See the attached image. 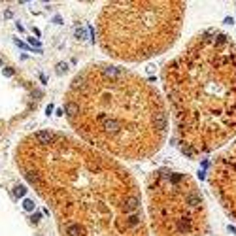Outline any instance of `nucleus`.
Masks as SVG:
<instances>
[{"instance_id":"nucleus-6","label":"nucleus","mask_w":236,"mask_h":236,"mask_svg":"<svg viewBox=\"0 0 236 236\" xmlns=\"http://www.w3.org/2000/svg\"><path fill=\"white\" fill-rule=\"evenodd\" d=\"M208 185L223 212L236 223V138L212 159Z\"/></svg>"},{"instance_id":"nucleus-2","label":"nucleus","mask_w":236,"mask_h":236,"mask_svg":"<svg viewBox=\"0 0 236 236\" xmlns=\"http://www.w3.org/2000/svg\"><path fill=\"white\" fill-rule=\"evenodd\" d=\"M64 115L76 138L115 161H146L168 136L159 89L121 64L89 62L64 93Z\"/></svg>"},{"instance_id":"nucleus-5","label":"nucleus","mask_w":236,"mask_h":236,"mask_svg":"<svg viewBox=\"0 0 236 236\" xmlns=\"http://www.w3.org/2000/svg\"><path fill=\"white\" fill-rule=\"evenodd\" d=\"M151 236H206L210 216L198 183L174 168H155L144 183Z\"/></svg>"},{"instance_id":"nucleus-3","label":"nucleus","mask_w":236,"mask_h":236,"mask_svg":"<svg viewBox=\"0 0 236 236\" xmlns=\"http://www.w3.org/2000/svg\"><path fill=\"white\" fill-rule=\"evenodd\" d=\"M161 80L183 155H208L236 138V42L227 32H197L162 66Z\"/></svg>"},{"instance_id":"nucleus-4","label":"nucleus","mask_w":236,"mask_h":236,"mask_svg":"<svg viewBox=\"0 0 236 236\" xmlns=\"http://www.w3.org/2000/svg\"><path fill=\"white\" fill-rule=\"evenodd\" d=\"M181 0L108 2L96 17V42L113 61L144 62L172 49L183 28Z\"/></svg>"},{"instance_id":"nucleus-1","label":"nucleus","mask_w":236,"mask_h":236,"mask_svg":"<svg viewBox=\"0 0 236 236\" xmlns=\"http://www.w3.org/2000/svg\"><path fill=\"white\" fill-rule=\"evenodd\" d=\"M13 164L51 210L59 236H149L136 178L72 134H27L13 149Z\"/></svg>"}]
</instances>
